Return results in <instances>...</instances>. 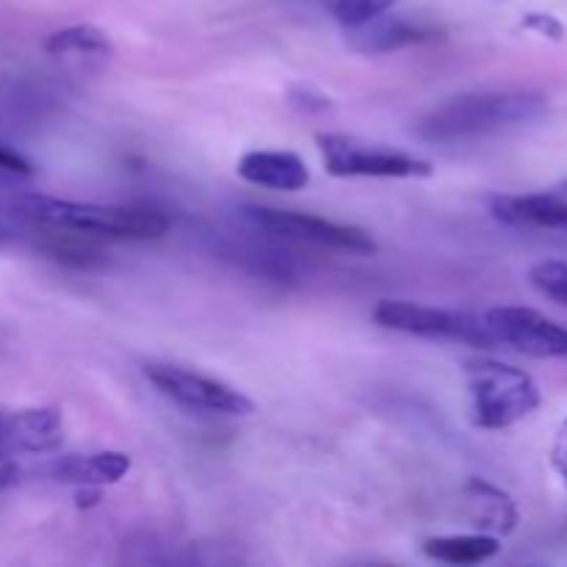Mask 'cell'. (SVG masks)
Listing matches in <instances>:
<instances>
[{
  "label": "cell",
  "mask_w": 567,
  "mask_h": 567,
  "mask_svg": "<svg viewBox=\"0 0 567 567\" xmlns=\"http://www.w3.org/2000/svg\"><path fill=\"white\" fill-rule=\"evenodd\" d=\"M9 208L33 230H66L92 238H127V241H153L169 230V219L161 210L72 203L39 192L17 194Z\"/></svg>",
  "instance_id": "obj_1"
},
{
  "label": "cell",
  "mask_w": 567,
  "mask_h": 567,
  "mask_svg": "<svg viewBox=\"0 0 567 567\" xmlns=\"http://www.w3.org/2000/svg\"><path fill=\"white\" fill-rule=\"evenodd\" d=\"M546 111L548 97L540 92H526V89L468 92L430 111L415 131L426 142H463V138H480L532 125L543 120Z\"/></svg>",
  "instance_id": "obj_2"
},
{
  "label": "cell",
  "mask_w": 567,
  "mask_h": 567,
  "mask_svg": "<svg viewBox=\"0 0 567 567\" xmlns=\"http://www.w3.org/2000/svg\"><path fill=\"white\" fill-rule=\"evenodd\" d=\"M471 391V419L480 430H507L540 408V385L524 369L480 358L465 363Z\"/></svg>",
  "instance_id": "obj_3"
},
{
  "label": "cell",
  "mask_w": 567,
  "mask_h": 567,
  "mask_svg": "<svg viewBox=\"0 0 567 567\" xmlns=\"http://www.w3.org/2000/svg\"><path fill=\"white\" fill-rule=\"evenodd\" d=\"M321 164L332 177H391V181H410V177H432L435 166L421 155H410L404 150H393L388 144H371L358 136L343 133H319Z\"/></svg>",
  "instance_id": "obj_4"
},
{
  "label": "cell",
  "mask_w": 567,
  "mask_h": 567,
  "mask_svg": "<svg viewBox=\"0 0 567 567\" xmlns=\"http://www.w3.org/2000/svg\"><path fill=\"white\" fill-rule=\"evenodd\" d=\"M374 321L385 330L404 332V336L430 338V341H457L468 347L491 349L498 347L485 319L465 310L430 308V305L404 302V299H380L374 308Z\"/></svg>",
  "instance_id": "obj_5"
},
{
  "label": "cell",
  "mask_w": 567,
  "mask_h": 567,
  "mask_svg": "<svg viewBox=\"0 0 567 567\" xmlns=\"http://www.w3.org/2000/svg\"><path fill=\"white\" fill-rule=\"evenodd\" d=\"M241 216L269 236L288 238L297 244H310V247L336 249L347 255H374L377 241L354 225H341V221L321 219L313 214H299V210L266 208V205H244Z\"/></svg>",
  "instance_id": "obj_6"
},
{
  "label": "cell",
  "mask_w": 567,
  "mask_h": 567,
  "mask_svg": "<svg viewBox=\"0 0 567 567\" xmlns=\"http://www.w3.org/2000/svg\"><path fill=\"white\" fill-rule=\"evenodd\" d=\"M144 377L158 388L161 396L192 410V413L233 415V419H244V415L255 413V402L244 396L241 391L230 388L227 382L214 380V377L181 369V365L150 363L144 369Z\"/></svg>",
  "instance_id": "obj_7"
},
{
  "label": "cell",
  "mask_w": 567,
  "mask_h": 567,
  "mask_svg": "<svg viewBox=\"0 0 567 567\" xmlns=\"http://www.w3.org/2000/svg\"><path fill=\"white\" fill-rule=\"evenodd\" d=\"M482 319L496 343H504L526 358H567V330L540 310L524 305H498Z\"/></svg>",
  "instance_id": "obj_8"
},
{
  "label": "cell",
  "mask_w": 567,
  "mask_h": 567,
  "mask_svg": "<svg viewBox=\"0 0 567 567\" xmlns=\"http://www.w3.org/2000/svg\"><path fill=\"white\" fill-rule=\"evenodd\" d=\"M0 437L9 454H53L64 443V415L59 408L0 410Z\"/></svg>",
  "instance_id": "obj_9"
},
{
  "label": "cell",
  "mask_w": 567,
  "mask_h": 567,
  "mask_svg": "<svg viewBox=\"0 0 567 567\" xmlns=\"http://www.w3.org/2000/svg\"><path fill=\"white\" fill-rule=\"evenodd\" d=\"M491 214L509 227L567 230V197L559 192L496 194L491 197Z\"/></svg>",
  "instance_id": "obj_10"
},
{
  "label": "cell",
  "mask_w": 567,
  "mask_h": 567,
  "mask_svg": "<svg viewBox=\"0 0 567 567\" xmlns=\"http://www.w3.org/2000/svg\"><path fill=\"white\" fill-rule=\"evenodd\" d=\"M238 177L271 192H302L310 183V169L297 153L288 150H252L238 158Z\"/></svg>",
  "instance_id": "obj_11"
},
{
  "label": "cell",
  "mask_w": 567,
  "mask_h": 567,
  "mask_svg": "<svg viewBox=\"0 0 567 567\" xmlns=\"http://www.w3.org/2000/svg\"><path fill=\"white\" fill-rule=\"evenodd\" d=\"M50 476L61 485L78 487H105L125 480L131 471V457L125 452H92V454H66L50 463Z\"/></svg>",
  "instance_id": "obj_12"
},
{
  "label": "cell",
  "mask_w": 567,
  "mask_h": 567,
  "mask_svg": "<svg viewBox=\"0 0 567 567\" xmlns=\"http://www.w3.org/2000/svg\"><path fill=\"white\" fill-rule=\"evenodd\" d=\"M465 504H468L471 524L487 535H513L520 520L515 498L485 480H471L465 485Z\"/></svg>",
  "instance_id": "obj_13"
},
{
  "label": "cell",
  "mask_w": 567,
  "mask_h": 567,
  "mask_svg": "<svg viewBox=\"0 0 567 567\" xmlns=\"http://www.w3.org/2000/svg\"><path fill=\"white\" fill-rule=\"evenodd\" d=\"M430 37L432 31H426L424 25H413V22L404 20H385V14L360 28H349L352 48L363 55L393 53V50L410 48V44H419Z\"/></svg>",
  "instance_id": "obj_14"
},
{
  "label": "cell",
  "mask_w": 567,
  "mask_h": 567,
  "mask_svg": "<svg viewBox=\"0 0 567 567\" xmlns=\"http://www.w3.org/2000/svg\"><path fill=\"white\" fill-rule=\"evenodd\" d=\"M421 551L443 565H482L498 557L502 540L496 535H487V532H476V535H443L424 540Z\"/></svg>",
  "instance_id": "obj_15"
},
{
  "label": "cell",
  "mask_w": 567,
  "mask_h": 567,
  "mask_svg": "<svg viewBox=\"0 0 567 567\" xmlns=\"http://www.w3.org/2000/svg\"><path fill=\"white\" fill-rule=\"evenodd\" d=\"M44 50L53 55H111V39L109 33L100 31L97 25H89V22H81V25L61 28V31L50 33L48 42H44Z\"/></svg>",
  "instance_id": "obj_16"
},
{
  "label": "cell",
  "mask_w": 567,
  "mask_h": 567,
  "mask_svg": "<svg viewBox=\"0 0 567 567\" xmlns=\"http://www.w3.org/2000/svg\"><path fill=\"white\" fill-rule=\"evenodd\" d=\"M396 3L399 0H332V14L349 31L388 14Z\"/></svg>",
  "instance_id": "obj_17"
},
{
  "label": "cell",
  "mask_w": 567,
  "mask_h": 567,
  "mask_svg": "<svg viewBox=\"0 0 567 567\" xmlns=\"http://www.w3.org/2000/svg\"><path fill=\"white\" fill-rule=\"evenodd\" d=\"M529 280L543 297L567 308V260H543L532 266Z\"/></svg>",
  "instance_id": "obj_18"
},
{
  "label": "cell",
  "mask_w": 567,
  "mask_h": 567,
  "mask_svg": "<svg viewBox=\"0 0 567 567\" xmlns=\"http://www.w3.org/2000/svg\"><path fill=\"white\" fill-rule=\"evenodd\" d=\"M520 28L537 33L543 39H551V42H563L565 39V22L559 17L548 14V11H529V14L520 20Z\"/></svg>",
  "instance_id": "obj_19"
},
{
  "label": "cell",
  "mask_w": 567,
  "mask_h": 567,
  "mask_svg": "<svg viewBox=\"0 0 567 567\" xmlns=\"http://www.w3.org/2000/svg\"><path fill=\"white\" fill-rule=\"evenodd\" d=\"M288 103L297 111H302V114H327V111L332 109V103L324 94L313 92V89L308 86H293L291 92H288Z\"/></svg>",
  "instance_id": "obj_20"
},
{
  "label": "cell",
  "mask_w": 567,
  "mask_h": 567,
  "mask_svg": "<svg viewBox=\"0 0 567 567\" xmlns=\"http://www.w3.org/2000/svg\"><path fill=\"white\" fill-rule=\"evenodd\" d=\"M0 172L3 175H17V177H31L33 175V166L25 155H20L17 150L6 147L0 144Z\"/></svg>",
  "instance_id": "obj_21"
},
{
  "label": "cell",
  "mask_w": 567,
  "mask_h": 567,
  "mask_svg": "<svg viewBox=\"0 0 567 567\" xmlns=\"http://www.w3.org/2000/svg\"><path fill=\"white\" fill-rule=\"evenodd\" d=\"M551 465L557 471V476L563 480L565 491H567V419L559 424L557 437H554V446H551Z\"/></svg>",
  "instance_id": "obj_22"
},
{
  "label": "cell",
  "mask_w": 567,
  "mask_h": 567,
  "mask_svg": "<svg viewBox=\"0 0 567 567\" xmlns=\"http://www.w3.org/2000/svg\"><path fill=\"white\" fill-rule=\"evenodd\" d=\"M6 457H11L9 454V449H6V443H3V437H0V463H3Z\"/></svg>",
  "instance_id": "obj_23"
},
{
  "label": "cell",
  "mask_w": 567,
  "mask_h": 567,
  "mask_svg": "<svg viewBox=\"0 0 567 567\" xmlns=\"http://www.w3.org/2000/svg\"><path fill=\"white\" fill-rule=\"evenodd\" d=\"M557 192H559V194H565V197H567V181L563 183V186H559V188H557Z\"/></svg>",
  "instance_id": "obj_24"
},
{
  "label": "cell",
  "mask_w": 567,
  "mask_h": 567,
  "mask_svg": "<svg viewBox=\"0 0 567 567\" xmlns=\"http://www.w3.org/2000/svg\"><path fill=\"white\" fill-rule=\"evenodd\" d=\"M565 360H567V358H565Z\"/></svg>",
  "instance_id": "obj_25"
}]
</instances>
